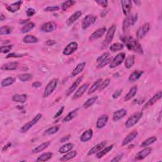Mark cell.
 I'll list each match as a JSON object with an SVG mask.
<instances>
[{"instance_id": "e0dca14e", "label": "cell", "mask_w": 162, "mask_h": 162, "mask_svg": "<svg viewBox=\"0 0 162 162\" xmlns=\"http://www.w3.org/2000/svg\"><path fill=\"white\" fill-rule=\"evenodd\" d=\"M106 145V141H103L100 143L98 144L97 145L94 146L93 148H91V149L89 151L88 155L90 156V155H93L94 154H96L97 153H98L102 149H103V148L105 147Z\"/></svg>"}, {"instance_id": "ffe728a7", "label": "cell", "mask_w": 162, "mask_h": 162, "mask_svg": "<svg viewBox=\"0 0 162 162\" xmlns=\"http://www.w3.org/2000/svg\"><path fill=\"white\" fill-rule=\"evenodd\" d=\"M127 111L125 109H120L115 111L113 114V120L115 122H117L124 118L127 115Z\"/></svg>"}, {"instance_id": "be15d7a7", "label": "cell", "mask_w": 162, "mask_h": 162, "mask_svg": "<svg viewBox=\"0 0 162 162\" xmlns=\"http://www.w3.org/2000/svg\"><path fill=\"white\" fill-rule=\"evenodd\" d=\"M56 43L54 40H48L46 42V44L48 46H53V45L55 44Z\"/></svg>"}, {"instance_id": "9f6ffc18", "label": "cell", "mask_w": 162, "mask_h": 162, "mask_svg": "<svg viewBox=\"0 0 162 162\" xmlns=\"http://www.w3.org/2000/svg\"><path fill=\"white\" fill-rule=\"evenodd\" d=\"M23 56V55H20V54H17V53H11L10 54H8V55L6 56L7 58H20Z\"/></svg>"}, {"instance_id": "816d5d0a", "label": "cell", "mask_w": 162, "mask_h": 162, "mask_svg": "<svg viewBox=\"0 0 162 162\" xmlns=\"http://www.w3.org/2000/svg\"><path fill=\"white\" fill-rule=\"evenodd\" d=\"M12 48V45H8V46H1V52L2 53H7L10 51Z\"/></svg>"}, {"instance_id": "bcb514c9", "label": "cell", "mask_w": 162, "mask_h": 162, "mask_svg": "<svg viewBox=\"0 0 162 162\" xmlns=\"http://www.w3.org/2000/svg\"><path fill=\"white\" fill-rule=\"evenodd\" d=\"M12 32V28L9 26H3L0 29V34L3 35H7L10 34Z\"/></svg>"}, {"instance_id": "91938a15", "label": "cell", "mask_w": 162, "mask_h": 162, "mask_svg": "<svg viewBox=\"0 0 162 162\" xmlns=\"http://www.w3.org/2000/svg\"><path fill=\"white\" fill-rule=\"evenodd\" d=\"M123 154H120V155H119L116 156L114 157V159L111 160V161H115V162H117V161H120V160L122 158V156H123Z\"/></svg>"}, {"instance_id": "74e56055", "label": "cell", "mask_w": 162, "mask_h": 162, "mask_svg": "<svg viewBox=\"0 0 162 162\" xmlns=\"http://www.w3.org/2000/svg\"><path fill=\"white\" fill-rule=\"evenodd\" d=\"M101 81H102V79H98L97 81H96V82L92 85V86L90 88V89H89L88 94H93V93H94V92H95L96 90L99 88H100L101 83Z\"/></svg>"}, {"instance_id": "f1b7e54d", "label": "cell", "mask_w": 162, "mask_h": 162, "mask_svg": "<svg viewBox=\"0 0 162 162\" xmlns=\"http://www.w3.org/2000/svg\"><path fill=\"white\" fill-rule=\"evenodd\" d=\"M50 144H51V142H49V141L43 142V144H41V145H39L36 148H35L33 150L32 153H34V154H35V153H39L44 151L45 149H46V148L49 145H50Z\"/></svg>"}, {"instance_id": "f6af8a7d", "label": "cell", "mask_w": 162, "mask_h": 162, "mask_svg": "<svg viewBox=\"0 0 162 162\" xmlns=\"http://www.w3.org/2000/svg\"><path fill=\"white\" fill-rule=\"evenodd\" d=\"M76 2L73 0H69L66 1L61 4V10L63 11H66L67 9H69L72 6H73Z\"/></svg>"}, {"instance_id": "681fc988", "label": "cell", "mask_w": 162, "mask_h": 162, "mask_svg": "<svg viewBox=\"0 0 162 162\" xmlns=\"http://www.w3.org/2000/svg\"><path fill=\"white\" fill-rule=\"evenodd\" d=\"M109 55H110V54L108 52L104 53L103 54H102L101 56L98 57V58L97 59V62L98 63V64H100V63H101V61L106 60L107 58H108Z\"/></svg>"}, {"instance_id": "603a6c76", "label": "cell", "mask_w": 162, "mask_h": 162, "mask_svg": "<svg viewBox=\"0 0 162 162\" xmlns=\"http://www.w3.org/2000/svg\"><path fill=\"white\" fill-rule=\"evenodd\" d=\"M22 3H23V1H18L17 2H15V3L10 4V5H7V9L10 12H12V13L16 12L18 10H19V9L21 7Z\"/></svg>"}, {"instance_id": "cb8c5ba5", "label": "cell", "mask_w": 162, "mask_h": 162, "mask_svg": "<svg viewBox=\"0 0 162 162\" xmlns=\"http://www.w3.org/2000/svg\"><path fill=\"white\" fill-rule=\"evenodd\" d=\"M18 66H19V63L17 61L9 62L4 64L1 67V69L2 70H15L18 68Z\"/></svg>"}, {"instance_id": "2e32d148", "label": "cell", "mask_w": 162, "mask_h": 162, "mask_svg": "<svg viewBox=\"0 0 162 162\" xmlns=\"http://www.w3.org/2000/svg\"><path fill=\"white\" fill-rule=\"evenodd\" d=\"M89 86V83H85L83 84L79 88V89L77 90L76 93L74 94V95L72 97L73 100H77V99L80 98L82 96L83 94L85 93V92L86 91V90L88 89V87Z\"/></svg>"}, {"instance_id": "ba28073f", "label": "cell", "mask_w": 162, "mask_h": 162, "mask_svg": "<svg viewBox=\"0 0 162 162\" xmlns=\"http://www.w3.org/2000/svg\"><path fill=\"white\" fill-rule=\"evenodd\" d=\"M97 17L93 15H88L85 16L82 22V28L85 30L89 27L96 22Z\"/></svg>"}, {"instance_id": "484cf974", "label": "cell", "mask_w": 162, "mask_h": 162, "mask_svg": "<svg viewBox=\"0 0 162 162\" xmlns=\"http://www.w3.org/2000/svg\"><path fill=\"white\" fill-rule=\"evenodd\" d=\"M144 74V71L142 70H135L130 75L129 80L130 82H136L139 78H140L142 75Z\"/></svg>"}, {"instance_id": "7c38bea8", "label": "cell", "mask_w": 162, "mask_h": 162, "mask_svg": "<svg viewBox=\"0 0 162 162\" xmlns=\"http://www.w3.org/2000/svg\"><path fill=\"white\" fill-rule=\"evenodd\" d=\"M161 96H162V93H161V91H160L156 94H155V95L150 99V100H149L147 101L146 104L144 105L143 109H146V108H149L150 106L153 105L156 102L158 101L161 98Z\"/></svg>"}, {"instance_id": "836d02e7", "label": "cell", "mask_w": 162, "mask_h": 162, "mask_svg": "<svg viewBox=\"0 0 162 162\" xmlns=\"http://www.w3.org/2000/svg\"><path fill=\"white\" fill-rule=\"evenodd\" d=\"M78 110L79 109L77 108L69 112V113L66 115V116L64 119V120H63V122H69L72 120L73 119H74L75 116L77 115Z\"/></svg>"}, {"instance_id": "e575fe53", "label": "cell", "mask_w": 162, "mask_h": 162, "mask_svg": "<svg viewBox=\"0 0 162 162\" xmlns=\"http://www.w3.org/2000/svg\"><path fill=\"white\" fill-rule=\"evenodd\" d=\"M135 63V56L134 55H129L127 58H126L125 61V68L129 69L133 67Z\"/></svg>"}, {"instance_id": "7402d4cb", "label": "cell", "mask_w": 162, "mask_h": 162, "mask_svg": "<svg viewBox=\"0 0 162 162\" xmlns=\"http://www.w3.org/2000/svg\"><path fill=\"white\" fill-rule=\"evenodd\" d=\"M138 135V132L137 131H133L131 133H130L129 134H128L127 136L125 137V139H124V141L122 142V146H124L125 145H128L129 143H130V142H132L134 139L136 138Z\"/></svg>"}, {"instance_id": "f35d334b", "label": "cell", "mask_w": 162, "mask_h": 162, "mask_svg": "<svg viewBox=\"0 0 162 162\" xmlns=\"http://www.w3.org/2000/svg\"><path fill=\"white\" fill-rule=\"evenodd\" d=\"M35 24L33 23V22H29V23L25 24L23 27H22L20 30L22 33H27L29 32L30 30L33 29L35 27Z\"/></svg>"}, {"instance_id": "1f68e13d", "label": "cell", "mask_w": 162, "mask_h": 162, "mask_svg": "<svg viewBox=\"0 0 162 162\" xmlns=\"http://www.w3.org/2000/svg\"><path fill=\"white\" fill-rule=\"evenodd\" d=\"M77 156V151H70L68 153L65 155L64 156L61 157L60 158V161H67L70 160L71 159H73L74 158Z\"/></svg>"}, {"instance_id": "7a4b0ae2", "label": "cell", "mask_w": 162, "mask_h": 162, "mask_svg": "<svg viewBox=\"0 0 162 162\" xmlns=\"http://www.w3.org/2000/svg\"><path fill=\"white\" fill-rule=\"evenodd\" d=\"M138 19L137 14L136 13H134V14L129 15L125 18L123 22V26H122V29L124 31L127 30L129 29L130 27L133 26L136 22H137Z\"/></svg>"}, {"instance_id": "8d00e7d4", "label": "cell", "mask_w": 162, "mask_h": 162, "mask_svg": "<svg viewBox=\"0 0 162 162\" xmlns=\"http://www.w3.org/2000/svg\"><path fill=\"white\" fill-rule=\"evenodd\" d=\"M53 156V153L50 152H48V153H45L42 154L41 156H39L38 159H37V161H48L49 160H50Z\"/></svg>"}, {"instance_id": "db71d44e", "label": "cell", "mask_w": 162, "mask_h": 162, "mask_svg": "<svg viewBox=\"0 0 162 162\" xmlns=\"http://www.w3.org/2000/svg\"><path fill=\"white\" fill-rule=\"evenodd\" d=\"M96 3H98L99 5L101 6L103 8H106L108 6V1H106V0H100V1H96Z\"/></svg>"}, {"instance_id": "003e7915", "label": "cell", "mask_w": 162, "mask_h": 162, "mask_svg": "<svg viewBox=\"0 0 162 162\" xmlns=\"http://www.w3.org/2000/svg\"><path fill=\"white\" fill-rule=\"evenodd\" d=\"M134 2L135 3H136V4H138V3H141L140 1H134Z\"/></svg>"}, {"instance_id": "f5cc1de1", "label": "cell", "mask_w": 162, "mask_h": 162, "mask_svg": "<svg viewBox=\"0 0 162 162\" xmlns=\"http://www.w3.org/2000/svg\"><path fill=\"white\" fill-rule=\"evenodd\" d=\"M60 7L58 6H53V7H48L44 9V11L46 12H54L59 10Z\"/></svg>"}, {"instance_id": "d6986e66", "label": "cell", "mask_w": 162, "mask_h": 162, "mask_svg": "<svg viewBox=\"0 0 162 162\" xmlns=\"http://www.w3.org/2000/svg\"><path fill=\"white\" fill-rule=\"evenodd\" d=\"M108 121V116L107 115H103L98 118L96 122V127L98 129H102L106 125Z\"/></svg>"}, {"instance_id": "b9f144b4", "label": "cell", "mask_w": 162, "mask_h": 162, "mask_svg": "<svg viewBox=\"0 0 162 162\" xmlns=\"http://www.w3.org/2000/svg\"><path fill=\"white\" fill-rule=\"evenodd\" d=\"M15 79L13 77H7L6 79H4L2 80V82L1 83V87H8L9 85H12L13 83L15 82Z\"/></svg>"}, {"instance_id": "94428289", "label": "cell", "mask_w": 162, "mask_h": 162, "mask_svg": "<svg viewBox=\"0 0 162 162\" xmlns=\"http://www.w3.org/2000/svg\"><path fill=\"white\" fill-rule=\"evenodd\" d=\"M42 85V83L40 82H35L33 84L32 86L34 88H38L39 87H41Z\"/></svg>"}, {"instance_id": "7bdbcfd3", "label": "cell", "mask_w": 162, "mask_h": 162, "mask_svg": "<svg viewBox=\"0 0 162 162\" xmlns=\"http://www.w3.org/2000/svg\"><path fill=\"white\" fill-rule=\"evenodd\" d=\"M123 49H124V44L122 43H116L111 44L110 47V49L113 52L120 51Z\"/></svg>"}, {"instance_id": "d6a6232c", "label": "cell", "mask_w": 162, "mask_h": 162, "mask_svg": "<svg viewBox=\"0 0 162 162\" xmlns=\"http://www.w3.org/2000/svg\"><path fill=\"white\" fill-rule=\"evenodd\" d=\"M74 148V145L72 143H67L60 147L58 150V152L60 153H66L69 152L72 150V149Z\"/></svg>"}, {"instance_id": "60d3db41", "label": "cell", "mask_w": 162, "mask_h": 162, "mask_svg": "<svg viewBox=\"0 0 162 162\" xmlns=\"http://www.w3.org/2000/svg\"><path fill=\"white\" fill-rule=\"evenodd\" d=\"M156 137L155 136H152L150 137V138L147 139L146 140H145L144 142H142V143L141 145V148H146L148 147V146H150L151 145H152L153 143H154L156 141Z\"/></svg>"}, {"instance_id": "6da1fadb", "label": "cell", "mask_w": 162, "mask_h": 162, "mask_svg": "<svg viewBox=\"0 0 162 162\" xmlns=\"http://www.w3.org/2000/svg\"><path fill=\"white\" fill-rule=\"evenodd\" d=\"M121 39L129 50L136 51L139 53H143V49L141 44L138 42V41L132 37L125 36L122 38Z\"/></svg>"}, {"instance_id": "ab89813d", "label": "cell", "mask_w": 162, "mask_h": 162, "mask_svg": "<svg viewBox=\"0 0 162 162\" xmlns=\"http://www.w3.org/2000/svg\"><path fill=\"white\" fill-rule=\"evenodd\" d=\"M97 100H98V96H94L88 99V100L84 103L83 107L84 108H89L90 106H93L94 103H96Z\"/></svg>"}, {"instance_id": "d590c367", "label": "cell", "mask_w": 162, "mask_h": 162, "mask_svg": "<svg viewBox=\"0 0 162 162\" xmlns=\"http://www.w3.org/2000/svg\"><path fill=\"white\" fill-rule=\"evenodd\" d=\"M38 39L33 35H27L23 39L24 43L27 44L36 43L38 42Z\"/></svg>"}, {"instance_id": "e7e4bbea", "label": "cell", "mask_w": 162, "mask_h": 162, "mask_svg": "<svg viewBox=\"0 0 162 162\" xmlns=\"http://www.w3.org/2000/svg\"><path fill=\"white\" fill-rule=\"evenodd\" d=\"M10 146H11V143H8L7 145H6V146H4V148H3V150H2V151H5V150H7L8 149V148L9 147H10Z\"/></svg>"}, {"instance_id": "6125c7cd", "label": "cell", "mask_w": 162, "mask_h": 162, "mask_svg": "<svg viewBox=\"0 0 162 162\" xmlns=\"http://www.w3.org/2000/svg\"><path fill=\"white\" fill-rule=\"evenodd\" d=\"M70 135H67V136H66L63 137L60 139V142H66L67 141H68L69 139H70Z\"/></svg>"}, {"instance_id": "8992f818", "label": "cell", "mask_w": 162, "mask_h": 162, "mask_svg": "<svg viewBox=\"0 0 162 162\" xmlns=\"http://www.w3.org/2000/svg\"><path fill=\"white\" fill-rule=\"evenodd\" d=\"M125 58V54L124 53H120L117 55L115 56L114 59L110 63V68L114 69L116 67L119 66L124 61Z\"/></svg>"}, {"instance_id": "52a82bcc", "label": "cell", "mask_w": 162, "mask_h": 162, "mask_svg": "<svg viewBox=\"0 0 162 162\" xmlns=\"http://www.w3.org/2000/svg\"><path fill=\"white\" fill-rule=\"evenodd\" d=\"M41 118H42V115L41 114H38L32 120L29 122L28 123H27L22 126V127L20 129V132H26L27 131H28V130L30 128H32L35 124H36L38 123V122Z\"/></svg>"}, {"instance_id": "ee69618b", "label": "cell", "mask_w": 162, "mask_h": 162, "mask_svg": "<svg viewBox=\"0 0 162 162\" xmlns=\"http://www.w3.org/2000/svg\"><path fill=\"white\" fill-rule=\"evenodd\" d=\"M58 130H59V127H58V126H53V127H51L45 130L44 132V136L53 135L54 134L56 133L58 131Z\"/></svg>"}, {"instance_id": "680465c9", "label": "cell", "mask_w": 162, "mask_h": 162, "mask_svg": "<svg viewBox=\"0 0 162 162\" xmlns=\"http://www.w3.org/2000/svg\"><path fill=\"white\" fill-rule=\"evenodd\" d=\"M64 108H65L64 106H62L61 108L59 110H58V111L57 112L56 114L55 115V116H54V118L56 119V118H58V116H60L62 114L63 111H64Z\"/></svg>"}, {"instance_id": "44dd1931", "label": "cell", "mask_w": 162, "mask_h": 162, "mask_svg": "<svg viewBox=\"0 0 162 162\" xmlns=\"http://www.w3.org/2000/svg\"><path fill=\"white\" fill-rule=\"evenodd\" d=\"M81 15H82V12L81 11H77L75 12L67 20V24L69 26L72 25L76 20H77L79 19Z\"/></svg>"}, {"instance_id": "11a10c76", "label": "cell", "mask_w": 162, "mask_h": 162, "mask_svg": "<svg viewBox=\"0 0 162 162\" xmlns=\"http://www.w3.org/2000/svg\"><path fill=\"white\" fill-rule=\"evenodd\" d=\"M26 13L27 17H33L35 13V10L33 8H29L26 11Z\"/></svg>"}, {"instance_id": "5bb4252c", "label": "cell", "mask_w": 162, "mask_h": 162, "mask_svg": "<svg viewBox=\"0 0 162 162\" xmlns=\"http://www.w3.org/2000/svg\"><path fill=\"white\" fill-rule=\"evenodd\" d=\"M152 149L151 148H146L140 151H139L138 153L136 155L135 160H142L145 159L146 156L149 155L151 153Z\"/></svg>"}, {"instance_id": "3957f363", "label": "cell", "mask_w": 162, "mask_h": 162, "mask_svg": "<svg viewBox=\"0 0 162 162\" xmlns=\"http://www.w3.org/2000/svg\"><path fill=\"white\" fill-rule=\"evenodd\" d=\"M116 29V25H113L110 27L108 30L106 37L102 43V48L103 49L107 48L108 46V45L110 44L112 39H113V38L114 37V34L115 33Z\"/></svg>"}, {"instance_id": "c3c4849f", "label": "cell", "mask_w": 162, "mask_h": 162, "mask_svg": "<svg viewBox=\"0 0 162 162\" xmlns=\"http://www.w3.org/2000/svg\"><path fill=\"white\" fill-rule=\"evenodd\" d=\"M111 58L110 57L107 58L106 60H105L104 61H101V63H100V64H98V65H97V68L98 69H101V68H103V67H105L106 65L109 64L111 62Z\"/></svg>"}, {"instance_id": "7dc6e473", "label": "cell", "mask_w": 162, "mask_h": 162, "mask_svg": "<svg viewBox=\"0 0 162 162\" xmlns=\"http://www.w3.org/2000/svg\"><path fill=\"white\" fill-rule=\"evenodd\" d=\"M18 77H19V80L22 81V82H26V81H28L32 79V75H30L29 74H20L18 75Z\"/></svg>"}, {"instance_id": "4dcf8cb0", "label": "cell", "mask_w": 162, "mask_h": 162, "mask_svg": "<svg viewBox=\"0 0 162 162\" xmlns=\"http://www.w3.org/2000/svg\"><path fill=\"white\" fill-rule=\"evenodd\" d=\"M12 100L15 102L24 103L27 101L26 94H15L12 96Z\"/></svg>"}, {"instance_id": "4316f807", "label": "cell", "mask_w": 162, "mask_h": 162, "mask_svg": "<svg viewBox=\"0 0 162 162\" xmlns=\"http://www.w3.org/2000/svg\"><path fill=\"white\" fill-rule=\"evenodd\" d=\"M85 66V62H82L79 64L77 66H76L75 68L74 69L71 74V77H75V76L78 75L79 74H80L83 71L84 67Z\"/></svg>"}, {"instance_id": "d4e9b609", "label": "cell", "mask_w": 162, "mask_h": 162, "mask_svg": "<svg viewBox=\"0 0 162 162\" xmlns=\"http://www.w3.org/2000/svg\"><path fill=\"white\" fill-rule=\"evenodd\" d=\"M93 130L88 129L82 134V136H80V139L82 142H85L89 141L90 139L93 137Z\"/></svg>"}, {"instance_id": "f546056e", "label": "cell", "mask_w": 162, "mask_h": 162, "mask_svg": "<svg viewBox=\"0 0 162 162\" xmlns=\"http://www.w3.org/2000/svg\"><path fill=\"white\" fill-rule=\"evenodd\" d=\"M114 145H111L105 148L104 149H102L100 151H99L98 153H96V157L98 158H101L103 156H105V155H106L107 153H108L113 149Z\"/></svg>"}, {"instance_id": "f907efd6", "label": "cell", "mask_w": 162, "mask_h": 162, "mask_svg": "<svg viewBox=\"0 0 162 162\" xmlns=\"http://www.w3.org/2000/svg\"><path fill=\"white\" fill-rule=\"evenodd\" d=\"M110 84V79H106L104 81H103V82L101 83V85L100 86V89L103 90L105 89L108 86V85Z\"/></svg>"}, {"instance_id": "ac0fdd59", "label": "cell", "mask_w": 162, "mask_h": 162, "mask_svg": "<svg viewBox=\"0 0 162 162\" xmlns=\"http://www.w3.org/2000/svg\"><path fill=\"white\" fill-rule=\"evenodd\" d=\"M82 79H83V77H82V76H81V77H78L77 79H76L74 81V82L71 85V86L68 89H67V91H66L65 94H66L67 96H69L71 93H72L75 91V90L76 89V88L78 87V85L80 84L81 82H82Z\"/></svg>"}, {"instance_id": "8fae6325", "label": "cell", "mask_w": 162, "mask_h": 162, "mask_svg": "<svg viewBox=\"0 0 162 162\" xmlns=\"http://www.w3.org/2000/svg\"><path fill=\"white\" fill-rule=\"evenodd\" d=\"M121 4L124 15L128 16L132 9V1L130 0H122L121 1Z\"/></svg>"}, {"instance_id": "5b68a950", "label": "cell", "mask_w": 162, "mask_h": 162, "mask_svg": "<svg viewBox=\"0 0 162 162\" xmlns=\"http://www.w3.org/2000/svg\"><path fill=\"white\" fill-rule=\"evenodd\" d=\"M142 116V112H137L131 115L130 117L127 119L125 122V127L127 128H130L133 127L139 121Z\"/></svg>"}, {"instance_id": "4fadbf2b", "label": "cell", "mask_w": 162, "mask_h": 162, "mask_svg": "<svg viewBox=\"0 0 162 162\" xmlns=\"http://www.w3.org/2000/svg\"><path fill=\"white\" fill-rule=\"evenodd\" d=\"M56 27L57 25L55 22H47V23L44 24L41 26V30L44 33H51L56 30Z\"/></svg>"}, {"instance_id": "83f0119b", "label": "cell", "mask_w": 162, "mask_h": 162, "mask_svg": "<svg viewBox=\"0 0 162 162\" xmlns=\"http://www.w3.org/2000/svg\"><path fill=\"white\" fill-rule=\"evenodd\" d=\"M137 92V85H134V86H133L132 88H130L129 93L126 94L124 98V100L125 101H127L130 100H131L132 98H133L135 96H136Z\"/></svg>"}, {"instance_id": "6f0895ef", "label": "cell", "mask_w": 162, "mask_h": 162, "mask_svg": "<svg viewBox=\"0 0 162 162\" xmlns=\"http://www.w3.org/2000/svg\"><path fill=\"white\" fill-rule=\"evenodd\" d=\"M122 93V89H119L117 90V91H116L114 94H113V98L114 99H116V98H118L120 96L121 93Z\"/></svg>"}, {"instance_id": "277c9868", "label": "cell", "mask_w": 162, "mask_h": 162, "mask_svg": "<svg viewBox=\"0 0 162 162\" xmlns=\"http://www.w3.org/2000/svg\"><path fill=\"white\" fill-rule=\"evenodd\" d=\"M58 79H53L48 84L47 86L44 89V91L43 94V98H47L49 96L51 95V94L53 93V92L55 91V89H56L58 85Z\"/></svg>"}, {"instance_id": "03108f58", "label": "cell", "mask_w": 162, "mask_h": 162, "mask_svg": "<svg viewBox=\"0 0 162 162\" xmlns=\"http://www.w3.org/2000/svg\"><path fill=\"white\" fill-rule=\"evenodd\" d=\"M0 20H1V21H3V20H5V17L4 16L3 14L1 15V17H0Z\"/></svg>"}, {"instance_id": "30bf717a", "label": "cell", "mask_w": 162, "mask_h": 162, "mask_svg": "<svg viewBox=\"0 0 162 162\" xmlns=\"http://www.w3.org/2000/svg\"><path fill=\"white\" fill-rule=\"evenodd\" d=\"M78 48V44L76 42H72L69 43L65 48L63 51V54L65 56H69L74 53Z\"/></svg>"}, {"instance_id": "9c48e42d", "label": "cell", "mask_w": 162, "mask_h": 162, "mask_svg": "<svg viewBox=\"0 0 162 162\" xmlns=\"http://www.w3.org/2000/svg\"><path fill=\"white\" fill-rule=\"evenodd\" d=\"M150 29V24L149 23H146L139 27L136 33V36L138 39H141L145 36L146 34L149 32Z\"/></svg>"}, {"instance_id": "9a60e30c", "label": "cell", "mask_w": 162, "mask_h": 162, "mask_svg": "<svg viewBox=\"0 0 162 162\" xmlns=\"http://www.w3.org/2000/svg\"><path fill=\"white\" fill-rule=\"evenodd\" d=\"M106 29L105 27H102L100 29H98L96 30L91 35V36L89 37V41H94L96 40L99 38H101L104 34L106 33Z\"/></svg>"}]
</instances>
